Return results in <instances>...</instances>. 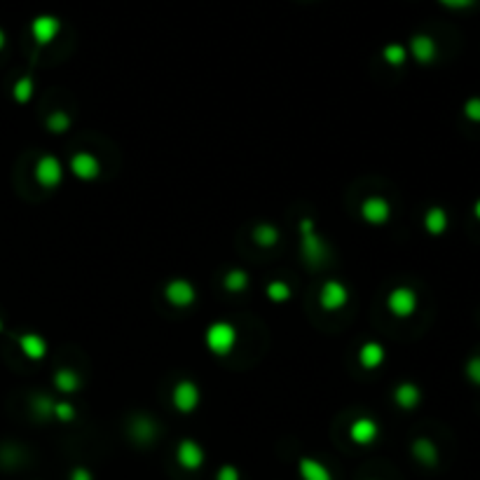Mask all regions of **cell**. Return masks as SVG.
Here are the masks:
<instances>
[{"label":"cell","instance_id":"cell-1","mask_svg":"<svg viewBox=\"0 0 480 480\" xmlns=\"http://www.w3.org/2000/svg\"><path fill=\"white\" fill-rule=\"evenodd\" d=\"M237 328L230 321H213L207 333H204V342H207V349L213 352L216 356H225L230 354L234 347H237Z\"/></svg>","mask_w":480,"mask_h":480},{"label":"cell","instance_id":"cell-27","mask_svg":"<svg viewBox=\"0 0 480 480\" xmlns=\"http://www.w3.org/2000/svg\"><path fill=\"white\" fill-rule=\"evenodd\" d=\"M464 375H467L471 384L480 387V356H471L467 361V365H464Z\"/></svg>","mask_w":480,"mask_h":480},{"label":"cell","instance_id":"cell-19","mask_svg":"<svg viewBox=\"0 0 480 480\" xmlns=\"http://www.w3.org/2000/svg\"><path fill=\"white\" fill-rule=\"evenodd\" d=\"M55 384L61 394H75L80 389V377L78 372L71 368H61L55 372Z\"/></svg>","mask_w":480,"mask_h":480},{"label":"cell","instance_id":"cell-21","mask_svg":"<svg viewBox=\"0 0 480 480\" xmlns=\"http://www.w3.org/2000/svg\"><path fill=\"white\" fill-rule=\"evenodd\" d=\"M223 286H225L230 293H241L244 288L248 286V274L244 272V270H230V272L225 274Z\"/></svg>","mask_w":480,"mask_h":480},{"label":"cell","instance_id":"cell-32","mask_svg":"<svg viewBox=\"0 0 480 480\" xmlns=\"http://www.w3.org/2000/svg\"><path fill=\"white\" fill-rule=\"evenodd\" d=\"M474 216H476V220L480 223V197L476 200V204H474Z\"/></svg>","mask_w":480,"mask_h":480},{"label":"cell","instance_id":"cell-14","mask_svg":"<svg viewBox=\"0 0 480 480\" xmlns=\"http://www.w3.org/2000/svg\"><path fill=\"white\" fill-rule=\"evenodd\" d=\"M394 401H396V406L403 410H415L422 401V392H420V387L413 382H401L394 389Z\"/></svg>","mask_w":480,"mask_h":480},{"label":"cell","instance_id":"cell-31","mask_svg":"<svg viewBox=\"0 0 480 480\" xmlns=\"http://www.w3.org/2000/svg\"><path fill=\"white\" fill-rule=\"evenodd\" d=\"M71 480H94V478H91L89 469H85V467H78V469H73Z\"/></svg>","mask_w":480,"mask_h":480},{"label":"cell","instance_id":"cell-22","mask_svg":"<svg viewBox=\"0 0 480 480\" xmlns=\"http://www.w3.org/2000/svg\"><path fill=\"white\" fill-rule=\"evenodd\" d=\"M382 59L389 66H403V64H406V59H408V50L403 47V45H399V42H392V45H387V47L382 50Z\"/></svg>","mask_w":480,"mask_h":480},{"label":"cell","instance_id":"cell-34","mask_svg":"<svg viewBox=\"0 0 480 480\" xmlns=\"http://www.w3.org/2000/svg\"><path fill=\"white\" fill-rule=\"evenodd\" d=\"M0 331H3V321H0Z\"/></svg>","mask_w":480,"mask_h":480},{"label":"cell","instance_id":"cell-5","mask_svg":"<svg viewBox=\"0 0 480 480\" xmlns=\"http://www.w3.org/2000/svg\"><path fill=\"white\" fill-rule=\"evenodd\" d=\"M361 218L368 225H375V227L389 223V218H392V204L387 202L384 197H379V195L365 197L363 204H361Z\"/></svg>","mask_w":480,"mask_h":480},{"label":"cell","instance_id":"cell-13","mask_svg":"<svg viewBox=\"0 0 480 480\" xmlns=\"http://www.w3.org/2000/svg\"><path fill=\"white\" fill-rule=\"evenodd\" d=\"M19 349L28 361H42L47 356V340L38 333L19 335Z\"/></svg>","mask_w":480,"mask_h":480},{"label":"cell","instance_id":"cell-7","mask_svg":"<svg viewBox=\"0 0 480 480\" xmlns=\"http://www.w3.org/2000/svg\"><path fill=\"white\" fill-rule=\"evenodd\" d=\"M347 302H349V291L338 279L326 281L321 286V291H319V304H321V309H326V312H338L345 307Z\"/></svg>","mask_w":480,"mask_h":480},{"label":"cell","instance_id":"cell-33","mask_svg":"<svg viewBox=\"0 0 480 480\" xmlns=\"http://www.w3.org/2000/svg\"><path fill=\"white\" fill-rule=\"evenodd\" d=\"M3 47H5V33L0 30V50H3Z\"/></svg>","mask_w":480,"mask_h":480},{"label":"cell","instance_id":"cell-25","mask_svg":"<svg viewBox=\"0 0 480 480\" xmlns=\"http://www.w3.org/2000/svg\"><path fill=\"white\" fill-rule=\"evenodd\" d=\"M47 127H50V132L64 134L66 129L71 127V118H68L64 110H57V113H52V115L47 118Z\"/></svg>","mask_w":480,"mask_h":480},{"label":"cell","instance_id":"cell-2","mask_svg":"<svg viewBox=\"0 0 480 480\" xmlns=\"http://www.w3.org/2000/svg\"><path fill=\"white\" fill-rule=\"evenodd\" d=\"M420 307V298H417L415 288L410 286H396L387 295V309L394 319H410Z\"/></svg>","mask_w":480,"mask_h":480},{"label":"cell","instance_id":"cell-28","mask_svg":"<svg viewBox=\"0 0 480 480\" xmlns=\"http://www.w3.org/2000/svg\"><path fill=\"white\" fill-rule=\"evenodd\" d=\"M52 415L61 422H68L75 417V408L71 406V403H52Z\"/></svg>","mask_w":480,"mask_h":480},{"label":"cell","instance_id":"cell-24","mask_svg":"<svg viewBox=\"0 0 480 480\" xmlns=\"http://www.w3.org/2000/svg\"><path fill=\"white\" fill-rule=\"evenodd\" d=\"M268 298L272 302H286L291 298V286L284 284V281H272L268 286Z\"/></svg>","mask_w":480,"mask_h":480},{"label":"cell","instance_id":"cell-18","mask_svg":"<svg viewBox=\"0 0 480 480\" xmlns=\"http://www.w3.org/2000/svg\"><path fill=\"white\" fill-rule=\"evenodd\" d=\"M413 455L422 464H426V467H433V464L438 462V450H436V445H433V440H429V438H417L413 443Z\"/></svg>","mask_w":480,"mask_h":480},{"label":"cell","instance_id":"cell-8","mask_svg":"<svg viewBox=\"0 0 480 480\" xmlns=\"http://www.w3.org/2000/svg\"><path fill=\"white\" fill-rule=\"evenodd\" d=\"M68 169L78 181H96L98 173H101V162L91 152H75L71 162H68Z\"/></svg>","mask_w":480,"mask_h":480},{"label":"cell","instance_id":"cell-15","mask_svg":"<svg viewBox=\"0 0 480 480\" xmlns=\"http://www.w3.org/2000/svg\"><path fill=\"white\" fill-rule=\"evenodd\" d=\"M298 471L302 480H333L328 467H326L324 462L314 459V457H302L298 464Z\"/></svg>","mask_w":480,"mask_h":480},{"label":"cell","instance_id":"cell-23","mask_svg":"<svg viewBox=\"0 0 480 480\" xmlns=\"http://www.w3.org/2000/svg\"><path fill=\"white\" fill-rule=\"evenodd\" d=\"M33 89H35V85H33V80H30V78L17 80V82H14V87H12L14 101H17V103H28L30 98H33Z\"/></svg>","mask_w":480,"mask_h":480},{"label":"cell","instance_id":"cell-6","mask_svg":"<svg viewBox=\"0 0 480 480\" xmlns=\"http://www.w3.org/2000/svg\"><path fill=\"white\" fill-rule=\"evenodd\" d=\"M164 300L169 302L171 307L185 309V307H190V304H195L197 291L188 279H171L169 284L164 286Z\"/></svg>","mask_w":480,"mask_h":480},{"label":"cell","instance_id":"cell-10","mask_svg":"<svg viewBox=\"0 0 480 480\" xmlns=\"http://www.w3.org/2000/svg\"><path fill=\"white\" fill-rule=\"evenodd\" d=\"M379 436V426L375 420H370V417H356L349 426V438H352V443L356 445H370L375 443Z\"/></svg>","mask_w":480,"mask_h":480},{"label":"cell","instance_id":"cell-26","mask_svg":"<svg viewBox=\"0 0 480 480\" xmlns=\"http://www.w3.org/2000/svg\"><path fill=\"white\" fill-rule=\"evenodd\" d=\"M464 118L474 122V125H480V96L467 98V103H464Z\"/></svg>","mask_w":480,"mask_h":480},{"label":"cell","instance_id":"cell-4","mask_svg":"<svg viewBox=\"0 0 480 480\" xmlns=\"http://www.w3.org/2000/svg\"><path fill=\"white\" fill-rule=\"evenodd\" d=\"M171 401H173V408H176L178 413L190 415V413H195L197 406H200L202 392H200V387L193 382V379H181V382L173 387Z\"/></svg>","mask_w":480,"mask_h":480},{"label":"cell","instance_id":"cell-12","mask_svg":"<svg viewBox=\"0 0 480 480\" xmlns=\"http://www.w3.org/2000/svg\"><path fill=\"white\" fill-rule=\"evenodd\" d=\"M410 55H413L415 61H420V64H431L438 55V45L431 35L417 33L413 35V40H410Z\"/></svg>","mask_w":480,"mask_h":480},{"label":"cell","instance_id":"cell-11","mask_svg":"<svg viewBox=\"0 0 480 480\" xmlns=\"http://www.w3.org/2000/svg\"><path fill=\"white\" fill-rule=\"evenodd\" d=\"M59 28H61V24H59L57 17L42 14V17L33 19V24H30V33H33V40L38 45H50L59 35Z\"/></svg>","mask_w":480,"mask_h":480},{"label":"cell","instance_id":"cell-16","mask_svg":"<svg viewBox=\"0 0 480 480\" xmlns=\"http://www.w3.org/2000/svg\"><path fill=\"white\" fill-rule=\"evenodd\" d=\"M447 225H450V218H447V211L443 207H431L424 213V230L431 234V237H440Z\"/></svg>","mask_w":480,"mask_h":480},{"label":"cell","instance_id":"cell-30","mask_svg":"<svg viewBox=\"0 0 480 480\" xmlns=\"http://www.w3.org/2000/svg\"><path fill=\"white\" fill-rule=\"evenodd\" d=\"M440 5L450 7V10H469L471 5L476 3V0H438Z\"/></svg>","mask_w":480,"mask_h":480},{"label":"cell","instance_id":"cell-29","mask_svg":"<svg viewBox=\"0 0 480 480\" xmlns=\"http://www.w3.org/2000/svg\"><path fill=\"white\" fill-rule=\"evenodd\" d=\"M216 480H239V471L232 467V464H225V467L218 469Z\"/></svg>","mask_w":480,"mask_h":480},{"label":"cell","instance_id":"cell-20","mask_svg":"<svg viewBox=\"0 0 480 480\" xmlns=\"http://www.w3.org/2000/svg\"><path fill=\"white\" fill-rule=\"evenodd\" d=\"M253 239H256L258 246L270 248V246H274V244L279 241V230L274 225H270V223H263V225H258L253 230Z\"/></svg>","mask_w":480,"mask_h":480},{"label":"cell","instance_id":"cell-17","mask_svg":"<svg viewBox=\"0 0 480 480\" xmlns=\"http://www.w3.org/2000/svg\"><path fill=\"white\" fill-rule=\"evenodd\" d=\"M384 359H387V354L379 342H365V345H361V349H359V363L365 370L379 368V365L384 363Z\"/></svg>","mask_w":480,"mask_h":480},{"label":"cell","instance_id":"cell-3","mask_svg":"<svg viewBox=\"0 0 480 480\" xmlns=\"http://www.w3.org/2000/svg\"><path fill=\"white\" fill-rule=\"evenodd\" d=\"M33 173H35V181L40 183L42 188L55 190L61 185V181H64V164H61V159L55 155H42L35 162Z\"/></svg>","mask_w":480,"mask_h":480},{"label":"cell","instance_id":"cell-9","mask_svg":"<svg viewBox=\"0 0 480 480\" xmlns=\"http://www.w3.org/2000/svg\"><path fill=\"white\" fill-rule=\"evenodd\" d=\"M176 462L181 469L185 471H197L204 464V450L200 443H195L193 438H183L176 447Z\"/></svg>","mask_w":480,"mask_h":480}]
</instances>
